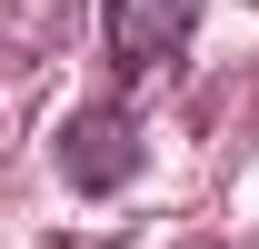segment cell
<instances>
[{"label": "cell", "mask_w": 259, "mask_h": 249, "mask_svg": "<svg viewBox=\"0 0 259 249\" xmlns=\"http://www.w3.org/2000/svg\"><path fill=\"white\" fill-rule=\"evenodd\" d=\"M60 170H70L80 189H120L130 170H140V130H130L120 100H90V110L60 120Z\"/></svg>", "instance_id": "6da1fadb"}, {"label": "cell", "mask_w": 259, "mask_h": 249, "mask_svg": "<svg viewBox=\"0 0 259 249\" xmlns=\"http://www.w3.org/2000/svg\"><path fill=\"white\" fill-rule=\"evenodd\" d=\"M199 249H220V239H199Z\"/></svg>", "instance_id": "3957f363"}, {"label": "cell", "mask_w": 259, "mask_h": 249, "mask_svg": "<svg viewBox=\"0 0 259 249\" xmlns=\"http://www.w3.org/2000/svg\"><path fill=\"white\" fill-rule=\"evenodd\" d=\"M190 30H199V0H110V70L150 80L160 60H180Z\"/></svg>", "instance_id": "7a4b0ae2"}]
</instances>
